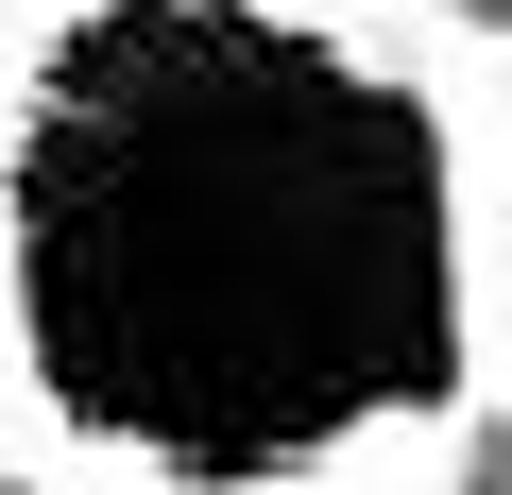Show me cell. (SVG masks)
Here are the masks:
<instances>
[{"label": "cell", "mask_w": 512, "mask_h": 495, "mask_svg": "<svg viewBox=\"0 0 512 495\" xmlns=\"http://www.w3.org/2000/svg\"><path fill=\"white\" fill-rule=\"evenodd\" d=\"M495 444L478 0H0V495H478Z\"/></svg>", "instance_id": "obj_1"}]
</instances>
